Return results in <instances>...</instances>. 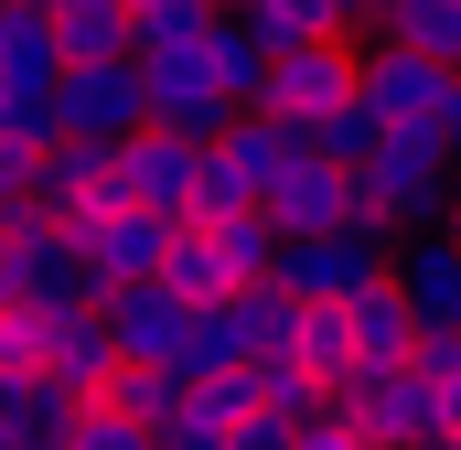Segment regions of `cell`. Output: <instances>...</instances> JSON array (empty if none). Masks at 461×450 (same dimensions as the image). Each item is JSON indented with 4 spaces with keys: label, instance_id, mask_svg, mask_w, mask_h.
I'll list each match as a JSON object with an SVG mask.
<instances>
[{
    "label": "cell",
    "instance_id": "cell-1",
    "mask_svg": "<svg viewBox=\"0 0 461 450\" xmlns=\"http://www.w3.org/2000/svg\"><path fill=\"white\" fill-rule=\"evenodd\" d=\"M451 183H461V161L451 150H429V140H375V161L354 172V225L365 236H429V225L451 215Z\"/></svg>",
    "mask_w": 461,
    "mask_h": 450
},
{
    "label": "cell",
    "instance_id": "cell-2",
    "mask_svg": "<svg viewBox=\"0 0 461 450\" xmlns=\"http://www.w3.org/2000/svg\"><path fill=\"white\" fill-rule=\"evenodd\" d=\"M322 408H333L365 450H440V440H451V429H440V397H429L419 364H354Z\"/></svg>",
    "mask_w": 461,
    "mask_h": 450
},
{
    "label": "cell",
    "instance_id": "cell-3",
    "mask_svg": "<svg viewBox=\"0 0 461 450\" xmlns=\"http://www.w3.org/2000/svg\"><path fill=\"white\" fill-rule=\"evenodd\" d=\"M129 65H140V86H150V129H161V140L215 150L236 129V108L215 97V76H204V32H194V43H161V54H129Z\"/></svg>",
    "mask_w": 461,
    "mask_h": 450
},
{
    "label": "cell",
    "instance_id": "cell-4",
    "mask_svg": "<svg viewBox=\"0 0 461 450\" xmlns=\"http://www.w3.org/2000/svg\"><path fill=\"white\" fill-rule=\"evenodd\" d=\"M354 65H365V43L354 32H333V43H290L279 65H268V97H258V118H279V129H322V118L354 108Z\"/></svg>",
    "mask_w": 461,
    "mask_h": 450
},
{
    "label": "cell",
    "instance_id": "cell-5",
    "mask_svg": "<svg viewBox=\"0 0 461 450\" xmlns=\"http://www.w3.org/2000/svg\"><path fill=\"white\" fill-rule=\"evenodd\" d=\"M397 268V247L386 236H365V225H333V236H279V257H268V279L290 290V301H354V290H375Z\"/></svg>",
    "mask_w": 461,
    "mask_h": 450
},
{
    "label": "cell",
    "instance_id": "cell-6",
    "mask_svg": "<svg viewBox=\"0 0 461 450\" xmlns=\"http://www.w3.org/2000/svg\"><path fill=\"white\" fill-rule=\"evenodd\" d=\"M54 108H65V140L76 150H129L150 129V86H140V65H65Z\"/></svg>",
    "mask_w": 461,
    "mask_h": 450
},
{
    "label": "cell",
    "instance_id": "cell-7",
    "mask_svg": "<svg viewBox=\"0 0 461 450\" xmlns=\"http://www.w3.org/2000/svg\"><path fill=\"white\" fill-rule=\"evenodd\" d=\"M65 236H76V257H86L97 290H150V279H161V247H172V225L129 215V204H97V215L65 225Z\"/></svg>",
    "mask_w": 461,
    "mask_h": 450
},
{
    "label": "cell",
    "instance_id": "cell-8",
    "mask_svg": "<svg viewBox=\"0 0 461 450\" xmlns=\"http://www.w3.org/2000/svg\"><path fill=\"white\" fill-rule=\"evenodd\" d=\"M97 322H108L118 364H150V375H183V343H194V311L150 279V290H108L97 301Z\"/></svg>",
    "mask_w": 461,
    "mask_h": 450
},
{
    "label": "cell",
    "instance_id": "cell-9",
    "mask_svg": "<svg viewBox=\"0 0 461 450\" xmlns=\"http://www.w3.org/2000/svg\"><path fill=\"white\" fill-rule=\"evenodd\" d=\"M194 183H204V150H183V140H161V129H140V140L118 150V204H129V215L194 225Z\"/></svg>",
    "mask_w": 461,
    "mask_h": 450
},
{
    "label": "cell",
    "instance_id": "cell-10",
    "mask_svg": "<svg viewBox=\"0 0 461 450\" xmlns=\"http://www.w3.org/2000/svg\"><path fill=\"white\" fill-rule=\"evenodd\" d=\"M397 301H408V322H419V343H451L461 333V247L429 225V236H397Z\"/></svg>",
    "mask_w": 461,
    "mask_h": 450
},
{
    "label": "cell",
    "instance_id": "cell-11",
    "mask_svg": "<svg viewBox=\"0 0 461 450\" xmlns=\"http://www.w3.org/2000/svg\"><path fill=\"white\" fill-rule=\"evenodd\" d=\"M290 43L258 22V11H215L204 22V76H215V97H226L236 118H258V97H268V65H279Z\"/></svg>",
    "mask_w": 461,
    "mask_h": 450
},
{
    "label": "cell",
    "instance_id": "cell-12",
    "mask_svg": "<svg viewBox=\"0 0 461 450\" xmlns=\"http://www.w3.org/2000/svg\"><path fill=\"white\" fill-rule=\"evenodd\" d=\"M43 386H65V397H108V375H118V343H108V322L97 311H65V322H43V364H32Z\"/></svg>",
    "mask_w": 461,
    "mask_h": 450
},
{
    "label": "cell",
    "instance_id": "cell-13",
    "mask_svg": "<svg viewBox=\"0 0 461 450\" xmlns=\"http://www.w3.org/2000/svg\"><path fill=\"white\" fill-rule=\"evenodd\" d=\"M268 225H279V236H333V225H354V172L301 161V172L268 194Z\"/></svg>",
    "mask_w": 461,
    "mask_h": 450
},
{
    "label": "cell",
    "instance_id": "cell-14",
    "mask_svg": "<svg viewBox=\"0 0 461 450\" xmlns=\"http://www.w3.org/2000/svg\"><path fill=\"white\" fill-rule=\"evenodd\" d=\"M65 65H129V0H43Z\"/></svg>",
    "mask_w": 461,
    "mask_h": 450
},
{
    "label": "cell",
    "instance_id": "cell-15",
    "mask_svg": "<svg viewBox=\"0 0 461 450\" xmlns=\"http://www.w3.org/2000/svg\"><path fill=\"white\" fill-rule=\"evenodd\" d=\"M375 43H397V54H419V65L461 76V0H386Z\"/></svg>",
    "mask_w": 461,
    "mask_h": 450
},
{
    "label": "cell",
    "instance_id": "cell-16",
    "mask_svg": "<svg viewBox=\"0 0 461 450\" xmlns=\"http://www.w3.org/2000/svg\"><path fill=\"white\" fill-rule=\"evenodd\" d=\"M226 322H236V343H247V364H290L301 301H290L279 279H247V290H226Z\"/></svg>",
    "mask_w": 461,
    "mask_h": 450
},
{
    "label": "cell",
    "instance_id": "cell-17",
    "mask_svg": "<svg viewBox=\"0 0 461 450\" xmlns=\"http://www.w3.org/2000/svg\"><path fill=\"white\" fill-rule=\"evenodd\" d=\"M344 322H354V364H419V322H408L397 279L354 290V301H344Z\"/></svg>",
    "mask_w": 461,
    "mask_h": 450
},
{
    "label": "cell",
    "instance_id": "cell-18",
    "mask_svg": "<svg viewBox=\"0 0 461 450\" xmlns=\"http://www.w3.org/2000/svg\"><path fill=\"white\" fill-rule=\"evenodd\" d=\"M161 290L183 301V311H215L236 290V268H226V247L204 236V225H172V247H161Z\"/></svg>",
    "mask_w": 461,
    "mask_h": 450
},
{
    "label": "cell",
    "instance_id": "cell-19",
    "mask_svg": "<svg viewBox=\"0 0 461 450\" xmlns=\"http://www.w3.org/2000/svg\"><path fill=\"white\" fill-rule=\"evenodd\" d=\"M54 76H65L54 22H43L32 0H11V11H0V86H54Z\"/></svg>",
    "mask_w": 461,
    "mask_h": 450
},
{
    "label": "cell",
    "instance_id": "cell-20",
    "mask_svg": "<svg viewBox=\"0 0 461 450\" xmlns=\"http://www.w3.org/2000/svg\"><path fill=\"white\" fill-rule=\"evenodd\" d=\"M183 397H194L183 375H150V364H118V375H108V397H97V408H108V418H129V429H161V418H172Z\"/></svg>",
    "mask_w": 461,
    "mask_h": 450
},
{
    "label": "cell",
    "instance_id": "cell-21",
    "mask_svg": "<svg viewBox=\"0 0 461 450\" xmlns=\"http://www.w3.org/2000/svg\"><path fill=\"white\" fill-rule=\"evenodd\" d=\"M215 22V0H129V54H161V43H194Z\"/></svg>",
    "mask_w": 461,
    "mask_h": 450
},
{
    "label": "cell",
    "instance_id": "cell-22",
    "mask_svg": "<svg viewBox=\"0 0 461 450\" xmlns=\"http://www.w3.org/2000/svg\"><path fill=\"white\" fill-rule=\"evenodd\" d=\"M258 418H279V429H312V418H322V386H312L301 364H258Z\"/></svg>",
    "mask_w": 461,
    "mask_h": 450
},
{
    "label": "cell",
    "instance_id": "cell-23",
    "mask_svg": "<svg viewBox=\"0 0 461 450\" xmlns=\"http://www.w3.org/2000/svg\"><path fill=\"white\" fill-rule=\"evenodd\" d=\"M258 22H268L279 43H333V32H344L333 0H258Z\"/></svg>",
    "mask_w": 461,
    "mask_h": 450
},
{
    "label": "cell",
    "instance_id": "cell-24",
    "mask_svg": "<svg viewBox=\"0 0 461 450\" xmlns=\"http://www.w3.org/2000/svg\"><path fill=\"white\" fill-rule=\"evenodd\" d=\"M419 375H429V397H440V429L461 440V333L451 343H419Z\"/></svg>",
    "mask_w": 461,
    "mask_h": 450
},
{
    "label": "cell",
    "instance_id": "cell-25",
    "mask_svg": "<svg viewBox=\"0 0 461 450\" xmlns=\"http://www.w3.org/2000/svg\"><path fill=\"white\" fill-rule=\"evenodd\" d=\"M65 450H161V440H150V429H129V418H108V408H86Z\"/></svg>",
    "mask_w": 461,
    "mask_h": 450
},
{
    "label": "cell",
    "instance_id": "cell-26",
    "mask_svg": "<svg viewBox=\"0 0 461 450\" xmlns=\"http://www.w3.org/2000/svg\"><path fill=\"white\" fill-rule=\"evenodd\" d=\"M43 364V322L32 311H0V375H32Z\"/></svg>",
    "mask_w": 461,
    "mask_h": 450
},
{
    "label": "cell",
    "instance_id": "cell-27",
    "mask_svg": "<svg viewBox=\"0 0 461 450\" xmlns=\"http://www.w3.org/2000/svg\"><path fill=\"white\" fill-rule=\"evenodd\" d=\"M22 194H32V150L0 140V215H22Z\"/></svg>",
    "mask_w": 461,
    "mask_h": 450
},
{
    "label": "cell",
    "instance_id": "cell-28",
    "mask_svg": "<svg viewBox=\"0 0 461 450\" xmlns=\"http://www.w3.org/2000/svg\"><path fill=\"white\" fill-rule=\"evenodd\" d=\"M290 450H365V440H354L344 418H333V408H322V418H312V429H290Z\"/></svg>",
    "mask_w": 461,
    "mask_h": 450
},
{
    "label": "cell",
    "instance_id": "cell-29",
    "mask_svg": "<svg viewBox=\"0 0 461 450\" xmlns=\"http://www.w3.org/2000/svg\"><path fill=\"white\" fill-rule=\"evenodd\" d=\"M226 450H290V429H279V418H247V429H236Z\"/></svg>",
    "mask_w": 461,
    "mask_h": 450
},
{
    "label": "cell",
    "instance_id": "cell-30",
    "mask_svg": "<svg viewBox=\"0 0 461 450\" xmlns=\"http://www.w3.org/2000/svg\"><path fill=\"white\" fill-rule=\"evenodd\" d=\"M333 11H344V32H375L386 22V0H333Z\"/></svg>",
    "mask_w": 461,
    "mask_h": 450
},
{
    "label": "cell",
    "instance_id": "cell-31",
    "mask_svg": "<svg viewBox=\"0 0 461 450\" xmlns=\"http://www.w3.org/2000/svg\"><path fill=\"white\" fill-rule=\"evenodd\" d=\"M440 236H451V247H461V183H451V215H440Z\"/></svg>",
    "mask_w": 461,
    "mask_h": 450
},
{
    "label": "cell",
    "instance_id": "cell-32",
    "mask_svg": "<svg viewBox=\"0 0 461 450\" xmlns=\"http://www.w3.org/2000/svg\"><path fill=\"white\" fill-rule=\"evenodd\" d=\"M0 450H32V440H22V429H11V418H0Z\"/></svg>",
    "mask_w": 461,
    "mask_h": 450
},
{
    "label": "cell",
    "instance_id": "cell-33",
    "mask_svg": "<svg viewBox=\"0 0 461 450\" xmlns=\"http://www.w3.org/2000/svg\"><path fill=\"white\" fill-rule=\"evenodd\" d=\"M215 11H258V0H215Z\"/></svg>",
    "mask_w": 461,
    "mask_h": 450
},
{
    "label": "cell",
    "instance_id": "cell-34",
    "mask_svg": "<svg viewBox=\"0 0 461 450\" xmlns=\"http://www.w3.org/2000/svg\"><path fill=\"white\" fill-rule=\"evenodd\" d=\"M0 311H11V279H0Z\"/></svg>",
    "mask_w": 461,
    "mask_h": 450
},
{
    "label": "cell",
    "instance_id": "cell-35",
    "mask_svg": "<svg viewBox=\"0 0 461 450\" xmlns=\"http://www.w3.org/2000/svg\"><path fill=\"white\" fill-rule=\"evenodd\" d=\"M440 450H461V440H440Z\"/></svg>",
    "mask_w": 461,
    "mask_h": 450
},
{
    "label": "cell",
    "instance_id": "cell-36",
    "mask_svg": "<svg viewBox=\"0 0 461 450\" xmlns=\"http://www.w3.org/2000/svg\"><path fill=\"white\" fill-rule=\"evenodd\" d=\"M32 11H43V0H32Z\"/></svg>",
    "mask_w": 461,
    "mask_h": 450
}]
</instances>
